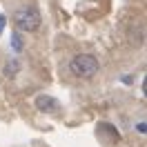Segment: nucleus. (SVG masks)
<instances>
[{"mask_svg":"<svg viewBox=\"0 0 147 147\" xmlns=\"http://www.w3.org/2000/svg\"><path fill=\"white\" fill-rule=\"evenodd\" d=\"M13 22H16L18 29H22V31H36V29L40 27V11H38L36 7L27 5V7H22V9H18L13 13Z\"/></svg>","mask_w":147,"mask_h":147,"instance_id":"obj_2","label":"nucleus"},{"mask_svg":"<svg viewBox=\"0 0 147 147\" xmlns=\"http://www.w3.org/2000/svg\"><path fill=\"white\" fill-rule=\"evenodd\" d=\"M36 107H38L40 111H56L60 105H58V100H56V98H51V96H45V94H42V96H38V98H36Z\"/></svg>","mask_w":147,"mask_h":147,"instance_id":"obj_3","label":"nucleus"},{"mask_svg":"<svg viewBox=\"0 0 147 147\" xmlns=\"http://www.w3.org/2000/svg\"><path fill=\"white\" fill-rule=\"evenodd\" d=\"M2 27H5V16H0V34H2Z\"/></svg>","mask_w":147,"mask_h":147,"instance_id":"obj_4","label":"nucleus"},{"mask_svg":"<svg viewBox=\"0 0 147 147\" xmlns=\"http://www.w3.org/2000/svg\"><path fill=\"white\" fill-rule=\"evenodd\" d=\"M69 69H71V74L78 76V78H92V76H96V71H98V60H96L92 54H78V56L71 58Z\"/></svg>","mask_w":147,"mask_h":147,"instance_id":"obj_1","label":"nucleus"}]
</instances>
